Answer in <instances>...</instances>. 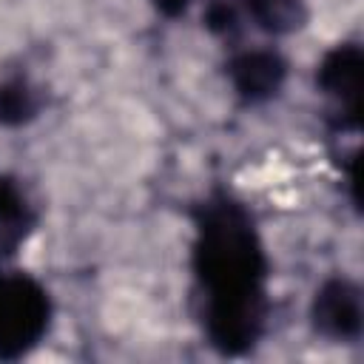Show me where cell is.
<instances>
[{"instance_id":"6da1fadb","label":"cell","mask_w":364,"mask_h":364,"mask_svg":"<svg viewBox=\"0 0 364 364\" xmlns=\"http://www.w3.org/2000/svg\"><path fill=\"white\" fill-rule=\"evenodd\" d=\"M191 273L196 318L208 347L225 358L256 350L270 316V262L250 208L213 188L191 210Z\"/></svg>"},{"instance_id":"7a4b0ae2","label":"cell","mask_w":364,"mask_h":364,"mask_svg":"<svg viewBox=\"0 0 364 364\" xmlns=\"http://www.w3.org/2000/svg\"><path fill=\"white\" fill-rule=\"evenodd\" d=\"M54 301L48 287L26 270L0 267V361L34 353L51 330Z\"/></svg>"},{"instance_id":"3957f363","label":"cell","mask_w":364,"mask_h":364,"mask_svg":"<svg viewBox=\"0 0 364 364\" xmlns=\"http://www.w3.org/2000/svg\"><path fill=\"white\" fill-rule=\"evenodd\" d=\"M361 77H364V51L358 43H336L316 65V88L333 105L336 131L361 128Z\"/></svg>"},{"instance_id":"277c9868","label":"cell","mask_w":364,"mask_h":364,"mask_svg":"<svg viewBox=\"0 0 364 364\" xmlns=\"http://www.w3.org/2000/svg\"><path fill=\"white\" fill-rule=\"evenodd\" d=\"M313 330L336 344H353L364 330V299L361 287L347 276L324 279L310 301Z\"/></svg>"},{"instance_id":"5b68a950","label":"cell","mask_w":364,"mask_h":364,"mask_svg":"<svg viewBox=\"0 0 364 364\" xmlns=\"http://www.w3.org/2000/svg\"><path fill=\"white\" fill-rule=\"evenodd\" d=\"M225 77L242 105H264L282 94L287 60L276 48H239L228 57Z\"/></svg>"},{"instance_id":"8992f818","label":"cell","mask_w":364,"mask_h":364,"mask_svg":"<svg viewBox=\"0 0 364 364\" xmlns=\"http://www.w3.org/2000/svg\"><path fill=\"white\" fill-rule=\"evenodd\" d=\"M37 228V210L17 176L0 173V262L17 256Z\"/></svg>"},{"instance_id":"52a82bcc","label":"cell","mask_w":364,"mask_h":364,"mask_svg":"<svg viewBox=\"0 0 364 364\" xmlns=\"http://www.w3.org/2000/svg\"><path fill=\"white\" fill-rule=\"evenodd\" d=\"M43 108L37 85L26 74H11L0 80V128L28 125Z\"/></svg>"},{"instance_id":"ba28073f","label":"cell","mask_w":364,"mask_h":364,"mask_svg":"<svg viewBox=\"0 0 364 364\" xmlns=\"http://www.w3.org/2000/svg\"><path fill=\"white\" fill-rule=\"evenodd\" d=\"M242 14H247L256 28L267 34H293L307 23V9L301 0H239Z\"/></svg>"},{"instance_id":"9c48e42d","label":"cell","mask_w":364,"mask_h":364,"mask_svg":"<svg viewBox=\"0 0 364 364\" xmlns=\"http://www.w3.org/2000/svg\"><path fill=\"white\" fill-rule=\"evenodd\" d=\"M202 23L213 37L233 43L242 31V6H239V0H208L205 11H202Z\"/></svg>"},{"instance_id":"30bf717a","label":"cell","mask_w":364,"mask_h":364,"mask_svg":"<svg viewBox=\"0 0 364 364\" xmlns=\"http://www.w3.org/2000/svg\"><path fill=\"white\" fill-rule=\"evenodd\" d=\"M191 3H193V0H151L154 11H156L159 17H165V20H179V17H185V11L191 9Z\"/></svg>"}]
</instances>
